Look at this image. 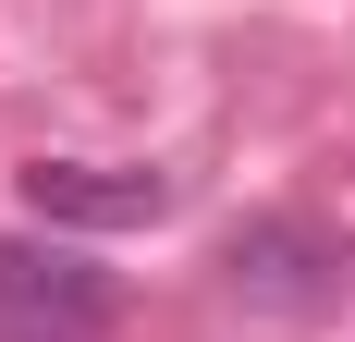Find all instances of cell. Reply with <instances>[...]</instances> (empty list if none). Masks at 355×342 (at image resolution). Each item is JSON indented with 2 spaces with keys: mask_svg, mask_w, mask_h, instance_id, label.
<instances>
[{
  "mask_svg": "<svg viewBox=\"0 0 355 342\" xmlns=\"http://www.w3.org/2000/svg\"><path fill=\"white\" fill-rule=\"evenodd\" d=\"M220 294L245 318H331L355 294V244L331 233L319 208H245L220 233Z\"/></svg>",
  "mask_w": 355,
  "mask_h": 342,
  "instance_id": "obj_1",
  "label": "cell"
},
{
  "mask_svg": "<svg viewBox=\"0 0 355 342\" xmlns=\"http://www.w3.org/2000/svg\"><path fill=\"white\" fill-rule=\"evenodd\" d=\"M123 281L73 233H0V342H110Z\"/></svg>",
  "mask_w": 355,
  "mask_h": 342,
  "instance_id": "obj_2",
  "label": "cell"
},
{
  "mask_svg": "<svg viewBox=\"0 0 355 342\" xmlns=\"http://www.w3.org/2000/svg\"><path fill=\"white\" fill-rule=\"evenodd\" d=\"M25 220L37 233H147V220H172V171L147 159H25Z\"/></svg>",
  "mask_w": 355,
  "mask_h": 342,
  "instance_id": "obj_3",
  "label": "cell"
}]
</instances>
